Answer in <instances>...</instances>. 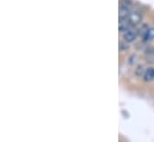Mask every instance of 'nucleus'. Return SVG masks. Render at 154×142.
I'll use <instances>...</instances> for the list:
<instances>
[{"mask_svg":"<svg viewBox=\"0 0 154 142\" xmlns=\"http://www.w3.org/2000/svg\"><path fill=\"white\" fill-rule=\"evenodd\" d=\"M154 39V28H148L146 29V31H143V41H151Z\"/></svg>","mask_w":154,"mask_h":142,"instance_id":"39448f33","label":"nucleus"},{"mask_svg":"<svg viewBox=\"0 0 154 142\" xmlns=\"http://www.w3.org/2000/svg\"><path fill=\"white\" fill-rule=\"evenodd\" d=\"M136 36H137V31L134 30L133 28H130L129 30H127L125 32H123V41L125 43H130V42L135 41Z\"/></svg>","mask_w":154,"mask_h":142,"instance_id":"f03ea898","label":"nucleus"},{"mask_svg":"<svg viewBox=\"0 0 154 142\" xmlns=\"http://www.w3.org/2000/svg\"><path fill=\"white\" fill-rule=\"evenodd\" d=\"M143 80L145 81H152L154 80V68L153 67H149L147 68L145 73H143Z\"/></svg>","mask_w":154,"mask_h":142,"instance_id":"20e7f679","label":"nucleus"},{"mask_svg":"<svg viewBox=\"0 0 154 142\" xmlns=\"http://www.w3.org/2000/svg\"><path fill=\"white\" fill-rule=\"evenodd\" d=\"M118 28L121 32H125L127 30H129L131 28V25L129 24L127 18H119V23H118Z\"/></svg>","mask_w":154,"mask_h":142,"instance_id":"7ed1b4c3","label":"nucleus"},{"mask_svg":"<svg viewBox=\"0 0 154 142\" xmlns=\"http://www.w3.org/2000/svg\"><path fill=\"white\" fill-rule=\"evenodd\" d=\"M153 57H154V50H153Z\"/></svg>","mask_w":154,"mask_h":142,"instance_id":"423d86ee","label":"nucleus"},{"mask_svg":"<svg viewBox=\"0 0 154 142\" xmlns=\"http://www.w3.org/2000/svg\"><path fill=\"white\" fill-rule=\"evenodd\" d=\"M127 19H128V22H129V24H130L131 26H135V25H137V24L141 23V20H142V14H141V12H139V11H130V13L128 14Z\"/></svg>","mask_w":154,"mask_h":142,"instance_id":"f257e3e1","label":"nucleus"}]
</instances>
